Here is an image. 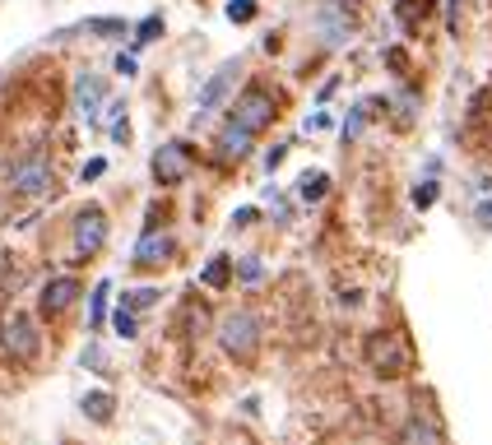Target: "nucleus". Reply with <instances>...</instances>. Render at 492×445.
<instances>
[{
	"mask_svg": "<svg viewBox=\"0 0 492 445\" xmlns=\"http://www.w3.org/2000/svg\"><path fill=\"white\" fill-rule=\"evenodd\" d=\"M228 121H237L242 130H251V135H265L269 126L279 121V93L265 89V83H246V89L233 98V107H228Z\"/></svg>",
	"mask_w": 492,
	"mask_h": 445,
	"instance_id": "1",
	"label": "nucleus"
},
{
	"mask_svg": "<svg viewBox=\"0 0 492 445\" xmlns=\"http://www.w3.org/2000/svg\"><path fill=\"white\" fill-rule=\"evenodd\" d=\"M260 320H256V311H228L224 320H218V344H224V353L233 357V362H256V353H260Z\"/></svg>",
	"mask_w": 492,
	"mask_h": 445,
	"instance_id": "2",
	"label": "nucleus"
},
{
	"mask_svg": "<svg viewBox=\"0 0 492 445\" xmlns=\"http://www.w3.org/2000/svg\"><path fill=\"white\" fill-rule=\"evenodd\" d=\"M0 348H5V357L14 367H33L42 353V334H38L33 316H23V311L0 316Z\"/></svg>",
	"mask_w": 492,
	"mask_h": 445,
	"instance_id": "3",
	"label": "nucleus"
},
{
	"mask_svg": "<svg viewBox=\"0 0 492 445\" xmlns=\"http://www.w3.org/2000/svg\"><path fill=\"white\" fill-rule=\"evenodd\" d=\"M51 186H57V167H51V158L42 149H29L10 167V190L23 195V200H38V195H47Z\"/></svg>",
	"mask_w": 492,
	"mask_h": 445,
	"instance_id": "4",
	"label": "nucleus"
},
{
	"mask_svg": "<svg viewBox=\"0 0 492 445\" xmlns=\"http://www.w3.org/2000/svg\"><path fill=\"white\" fill-rule=\"evenodd\" d=\"M363 357H367V367H372L376 376H404V371H409V348H404L400 334H391V329L367 334Z\"/></svg>",
	"mask_w": 492,
	"mask_h": 445,
	"instance_id": "5",
	"label": "nucleus"
},
{
	"mask_svg": "<svg viewBox=\"0 0 492 445\" xmlns=\"http://www.w3.org/2000/svg\"><path fill=\"white\" fill-rule=\"evenodd\" d=\"M190 167H196V149L181 144V139H172V144H163V149L154 153L149 172H154V181H158L163 190H172V186H181V181L190 177Z\"/></svg>",
	"mask_w": 492,
	"mask_h": 445,
	"instance_id": "6",
	"label": "nucleus"
},
{
	"mask_svg": "<svg viewBox=\"0 0 492 445\" xmlns=\"http://www.w3.org/2000/svg\"><path fill=\"white\" fill-rule=\"evenodd\" d=\"M79 297H84V284H79L75 274L47 278V284H42V297H38V316H42V320H61Z\"/></svg>",
	"mask_w": 492,
	"mask_h": 445,
	"instance_id": "7",
	"label": "nucleus"
},
{
	"mask_svg": "<svg viewBox=\"0 0 492 445\" xmlns=\"http://www.w3.org/2000/svg\"><path fill=\"white\" fill-rule=\"evenodd\" d=\"M102 246H107V214L98 205H84L75 214V256L89 260V256H98Z\"/></svg>",
	"mask_w": 492,
	"mask_h": 445,
	"instance_id": "8",
	"label": "nucleus"
},
{
	"mask_svg": "<svg viewBox=\"0 0 492 445\" xmlns=\"http://www.w3.org/2000/svg\"><path fill=\"white\" fill-rule=\"evenodd\" d=\"M316 28L325 33V42H344L353 28H358V5H353V0H325L321 5V14H316Z\"/></svg>",
	"mask_w": 492,
	"mask_h": 445,
	"instance_id": "9",
	"label": "nucleus"
},
{
	"mask_svg": "<svg viewBox=\"0 0 492 445\" xmlns=\"http://www.w3.org/2000/svg\"><path fill=\"white\" fill-rule=\"evenodd\" d=\"M102 102H107V83H102V74H93V70L75 74V111H79V121L98 126V121H102Z\"/></svg>",
	"mask_w": 492,
	"mask_h": 445,
	"instance_id": "10",
	"label": "nucleus"
},
{
	"mask_svg": "<svg viewBox=\"0 0 492 445\" xmlns=\"http://www.w3.org/2000/svg\"><path fill=\"white\" fill-rule=\"evenodd\" d=\"M256 149V135L251 130H242L237 121H228L224 130H218V139H214V158L224 162V167H233V162H242L246 153Z\"/></svg>",
	"mask_w": 492,
	"mask_h": 445,
	"instance_id": "11",
	"label": "nucleus"
},
{
	"mask_svg": "<svg viewBox=\"0 0 492 445\" xmlns=\"http://www.w3.org/2000/svg\"><path fill=\"white\" fill-rule=\"evenodd\" d=\"M168 260H172V237L149 222L145 237H140V246H135V265H140V269H163Z\"/></svg>",
	"mask_w": 492,
	"mask_h": 445,
	"instance_id": "12",
	"label": "nucleus"
},
{
	"mask_svg": "<svg viewBox=\"0 0 492 445\" xmlns=\"http://www.w3.org/2000/svg\"><path fill=\"white\" fill-rule=\"evenodd\" d=\"M237 74H242V61H224V65H218V70L209 74V83L200 89V117H205V111H214L218 102H224V98L233 93Z\"/></svg>",
	"mask_w": 492,
	"mask_h": 445,
	"instance_id": "13",
	"label": "nucleus"
},
{
	"mask_svg": "<svg viewBox=\"0 0 492 445\" xmlns=\"http://www.w3.org/2000/svg\"><path fill=\"white\" fill-rule=\"evenodd\" d=\"M400 445H446L442 423H436V417H427V413H414V417L404 423V432H400Z\"/></svg>",
	"mask_w": 492,
	"mask_h": 445,
	"instance_id": "14",
	"label": "nucleus"
},
{
	"mask_svg": "<svg viewBox=\"0 0 492 445\" xmlns=\"http://www.w3.org/2000/svg\"><path fill=\"white\" fill-rule=\"evenodd\" d=\"M79 408H84V417H93V423H112V395H107V389H93V395H84V404H79Z\"/></svg>",
	"mask_w": 492,
	"mask_h": 445,
	"instance_id": "15",
	"label": "nucleus"
},
{
	"mask_svg": "<svg viewBox=\"0 0 492 445\" xmlns=\"http://www.w3.org/2000/svg\"><path fill=\"white\" fill-rule=\"evenodd\" d=\"M325 190H330V177L325 172H303V181H297V200L316 205V200H325Z\"/></svg>",
	"mask_w": 492,
	"mask_h": 445,
	"instance_id": "16",
	"label": "nucleus"
},
{
	"mask_svg": "<svg viewBox=\"0 0 492 445\" xmlns=\"http://www.w3.org/2000/svg\"><path fill=\"white\" fill-rule=\"evenodd\" d=\"M228 278H233V260H228V256H214V260L200 269V284H205V288H224Z\"/></svg>",
	"mask_w": 492,
	"mask_h": 445,
	"instance_id": "17",
	"label": "nucleus"
},
{
	"mask_svg": "<svg viewBox=\"0 0 492 445\" xmlns=\"http://www.w3.org/2000/svg\"><path fill=\"white\" fill-rule=\"evenodd\" d=\"M107 297H112V284H102L93 288V297H89V329H102V320H107Z\"/></svg>",
	"mask_w": 492,
	"mask_h": 445,
	"instance_id": "18",
	"label": "nucleus"
},
{
	"mask_svg": "<svg viewBox=\"0 0 492 445\" xmlns=\"http://www.w3.org/2000/svg\"><path fill=\"white\" fill-rule=\"evenodd\" d=\"M427 14H432V0H400V23L409 28V33H414Z\"/></svg>",
	"mask_w": 492,
	"mask_h": 445,
	"instance_id": "19",
	"label": "nucleus"
},
{
	"mask_svg": "<svg viewBox=\"0 0 492 445\" xmlns=\"http://www.w3.org/2000/svg\"><path fill=\"white\" fill-rule=\"evenodd\" d=\"M228 23H251L260 14V0H228Z\"/></svg>",
	"mask_w": 492,
	"mask_h": 445,
	"instance_id": "20",
	"label": "nucleus"
},
{
	"mask_svg": "<svg viewBox=\"0 0 492 445\" xmlns=\"http://www.w3.org/2000/svg\"><path fill=\"white\" fill-rule=\"evenodd\" d=\"M158 297H163L158 288H135V292H126V297H121V306H130V311H149V306H154Z\"/></svg>",
	"mask_w": 492,
	"mask_h": 445,
	"instance_id": "21",
	"label": "nucleus"
},
{
	"mask_svg": "<svg viewBox=\"0 0 492 445\" xmlns=\"http://www.w3.org/2000/svg\"><path fill=\"white\" fill-rule=\"evenodd\" d=\"M158 33H163V14H149V19H140V28H135V47H149Z\"/></svg>",
	"mask_w": 492,
	"mask_h": 445,
	"instance_id": "22",
	"label": "nucleus"
},
{
	"mask_svg": "<svg viewBox=\"0 0 492 445\" xmlns=\"http://www.w3.org/2000/svg\"><path fill=\"white\" fill-rule=\"evenodd\" d=\"M436 205V181H418L414 186V209H432Z\"/></svg>",
	"mask_w": 492,
	"mask_h": 445,
	"instance_id": "23",
	"label": "nucleus"
},
{
	"mask_svg": "<svg viewBox=\"0 0 492 445\" xmlns=\"http://www.w3.org/2000/svg\"><path fill=\"white\" fill-rule=\"evenodd\" d=\"M89 33H102V38H117V33H126V19H93V23H89Z\"/></svg>",
	"mask_w": 492,
	"mask_h": 445,
	"instance_id": "24",
	"label": "nucleus"
},
{
	"mask_svg": "<svg viewBox=\"0 0 492 445\" xmlns=\"http://www.w3.org/2000/svg\"><path fill=\"white\" fill-rule=\"evenodd\" d=\"M363 121H367V107H353V117L344 121V144H348V139H358V135H363Z\"/></svg>",
	"mask_w": 492,
	"mask_h": 445,
	"instance_id": "25",
	"label": "nucleus"
},
{
	"mask_svg": "<svg viewBox=\"0 0 492 445\" xmlns=\"http://www.w3.org/2000/svg\"><path fill=\"white\" fill-rule=\"evenodd\" d=\"M117 334H121V339H135V316H130V306H121V311H117Z\"/></svg>",
	"mask_w": 492,
	"mask_h": 445,
	"instance_id": "26",
	"label": "nucleus"
},
{
	"mask_svg": "<svg viewBox=\"0 0 492 445\" xmlns=\"http://www.w3.org/2000/svg\"><path fill=\"white\" fill-rule=\"evenodd\" d=\"M102 172H107V162H102V158H93V162H84V172H79V177H84V186H89V181H98Z\"/></svg>",
	"mask_w": 492,
	"mask_h": 445,
	"instance_id": "27",
	"label": "nucleus"
},
{
	"mask_svg": "<svg viewBox=\"0 0 492 445\" xmlns=\"http://www.w3.org/2000/svg\"><path fill=\"white\" fill-rule=\"evenodd\" d=\"M284 158H288V144H275V149L265 153V167H269V172H275V167H279Z\"/></svg>",
	"mask_w": 492,
	"mask_h": 445,
	"instance_id": "28",
	"label": "nucleus"
},
{
	"mask_svg": "<svg viewBox=\"0 0 492 445\" xmlns=\"http://www.w3.org/2000/svg\"><path fill=\"white\" fill-rule=\"evenodd\" d=\"M135 70H140V65H135V56H126V51H121V56H117V74H126V79H130Z\"/></svg>",
	"mask_w": 492,
	"mask_h": 445,
	"instance_id": "29",
	"label": "nucleus"
},
{
	"mask_svg": "<svg viewBox=\"0 0 492 445\" xmlns=\"http://www.w3.org/2000/svg\"><path fill=\"white\" fill-rule=\"evenodd\" d=\"M260 274H265V269H260V260H246V265H242V278H246V284H256Z\"/></svg>",
	"mask_w": 492,
	"mask_h": 445,
	"instance_id": "30",
	"label": "nucleus"
},
{
	"mask_svg": "<svg viewBox=\"0 0 492 445\" xmlns=\"http://www.w3.org/2000/svg\"><path fill=\"white\" fill-rule=\"evenodd\" d=\"M233 222H237V228H251V222H256V209H237Z\"/></svg>",
	"mask_w": 492,
	"mask_h": 445,
	"instance_id": "31",
	"label": "nucleus"
},
{
	"mask_svg": "<svg viewBox=\"0 0 492 445\" xmlns=\"http://www.w3.org/2000/svg\"><path fill=\"white\" fill-rule=\"evenodd\" d=\"M446 28H451V33H460V0H451V14H446Z\"/></svg>",
	"mask_w": 492,
	"mask_h": 445,
	"instance_id": "32",
	"label": "nucleus"
},
{
	"mask_svg": "<svg viewBox=\"0 0 492 445\" xmlns=\"http://www.w3.org/2000/svg\"><path fill=\"white\" fill-rule=\"evenodd\" d=\"M307 130H330V117H325V111H316V117L307 121Z\"/></svg>",
	"mask_w": 492,
	"mask_h": 445,
	"instance_id": "33",
	"label": "nucleus"
},
{
	"mask_svg": "<svg viewBox=\"0 0 492 445\" xmlns=\"http://www.w3.org/2000/svg\"><path fill=\"white\" fill-rule=\"evenodd\" d=\"M479 222H483V228H492V200L479 205Z\"/></svg>",
	"mask_w": 492,
	"mask_h": 445,
	"instance_id": "34",
	"label": "nucleus"
}]
</instances>
